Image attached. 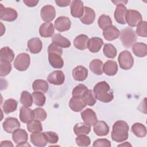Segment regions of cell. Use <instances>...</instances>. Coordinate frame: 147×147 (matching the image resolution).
Returning a JSON list of instances; mask_svg holds the SVG:
<instances>
[{"label": "cell", "instance_id": "cell-13", "mask_svg": "<svg viewBox=\"0 0 147 147\" xmlns=\"http://www.w3.org/2000/svg\"><path fill=\"white\" fill-rule=\"evenodd\" d=\"M20 126L19 121L17 118L14 117L6 118L2 124L3 130L8 133H13L16 130L19 129Z\"/></svg>", "mask_w": 147, "mask_h": 147}, {"label": "cell", "instance_id": "cell-2", "mask_svg": "<svg viewBox=\"0 0 147 147\" xmlns=\"http://www.w3.org/2000/svg\"><path fill=\"white\" fill-rule=\"evenodd\" d=\"M129 127L127 122L119 120L116 121L113 125L111 131V138L114 141L122 142L128 138V131Z\"/></svg>", "mask_w": 147, "mask_h": 147}, {"label": "cell", "instance_id": "cell-8", "mask_svg": "<svg viewBox=\"0 0 147 147\" xmlns=\"http://www.w3.org/2000/svg\"><path fill=\"white\" fill-rule=\"evenodd\" d=\"M18 17L17 11L11 7H5L2 4H0V19L1 20L13 22Z\"/></svg>", "mask_w": 147, "mask_h": 147}, {"label": "cell", "instance_id": "cell-43", "mask_svg": "<svg viewBox=\"0 0 147 147\" xmlns=\"http://www.w3.org/2000/svg\"><path fill=\"white\" fill-rule=\"evenodd\" d=\"M99 27L102 29H105L106 28L112 25V20L110 16L105 14L101 15L98 20Z\"/></svg>", "mask_w": 147, "mask_h": 147}, {"label": "cell", "instance_id": "cell-16", "mask_svg": "<svg viewBox=\"0 0 147 147\" xmlns=\"http://www.w3.org/2000/svg\"><path fill=\"white\" fill-rule=\"evenodd\" d=\"M30 140L31 142L36 146L43 147L47 145L48 141L47 140L44 132L32 133L30 134Z\"/></svg>", "mask_w": 147, "mask_h": 147}, {"label": "cell", "instance_id": "cell-23", "mask_svg": "<svg viewBox=\"0 0 147 147\" xmlns=\"http://www.w3.org/2000/svg\"><path fill=\"white\" fill-rule=\"evenodd\" d=\"M55 27L51 22H45L41 24L39 28V34L44 38L51 37L53 36Z\"/></svg>", "mask_w": 147, "mask_h": 147}, {"label": "cell", "instance_id": "cell-19", "mask_svg": "<svg viewBox=\"0 0 147 147\" xmlns=\"http://www.w3.org/2000/svg\"><path fill=\"white\" fill-rule=\"evenodd\" d=\"M119 30L118 28L114 25H110L103 31V35L104 38L108 41H113L118 38L119 36Z\"/></svg>", "mask_w": 147, "mask_h": 147}, {"label": "cell", "instance_id": "cell-7", "mask_svg": "<svg viewBox=\"0 0 147 147\" xmlns=\"http://www.w3.org/2000/svg\"><path fill=\"white\" fill-rule=\"evenodd\" d=\"M125 21L129 26L136 27L142 21V17L141 13L137 10L129 9L127 10Z\"/></svg>", "mask_w": 147, "mask_h": 147}, {"label": "cell", "instance_id": "cell-3", "mask_svg": "<svg viewBox=\"0 0 147 147\" xmlns=\"http://www.w3.org/2000/svg\"><path fill=\"white\" fill-rule=\"evenodd\" d=\"M48 61L50 65L54 68H61L64 65V61L61 57L63 49L52 43L48 48Z\"/></svg>", "mask_w": 147, "mask_h": 147}, {"label": "cell", "instance_id": "cell-36", "mask_svg": "<svg viewBox=\"0 0 147 147\" xmlns=\"http://www.w3.org/2000/svg\"><path fill=\"white\" fill-rule=\"evenodd\" d=\"M0 58L1 60L11 62L14 58V53L11 49L8 47H5L0 50Z\"/></svg>", "mask_w": 147, "mask_h": 147}, {"label": "cell", "instance_id": "cell-25", "mask_svg": "<svg viewBox=\"0 0 147 147\" xmlns=\"http://www.w3.org/2000/svg\"><path fill=\"white\" fill-rule=\"evenodd\" d=\"M95 18V13L94 10L87 6L84 7V11L83 16L80 18V21L85 25L92 24Z\"/></svg>", "mask_w": 147, "mask_h": 147}, {"label": "cell", "instance_id": "cell-48", "mask_svg": "<svg viewBox=\"0 0 147 147\" xmlns=\"http://www.w3.org/2000/svg\"><path fill=\"white\" fill-rule=\"evenodd\" d=\"M47 140L49 144H56L58 142L59 136L56 133L49 131L44 132Z\"/></svg>", "mask_w": 147, "mask_h": 147}, {"label": "cell", "instance_id": "cell-40", "mask_svg": "<svg viewBox=\"0 0 147 147\" xmlns=\"http://www.w3.org/2000/svg\"><path fill=\"white\" fill-rule=\"evenodd\" d=\"M26 127L30 133L40 132L42 130V124L40 121L36 119H33L27 123Z\"/></svg>", "mask_w": 147, "mask_h": 147}, {"label": "cell", "instance_id": "cell-17", "mask_svg": "<svg viewBox=\"0 0 147 147\" xmlns=\"http://www.w3.org/2000/svg\"><path fill=\"white\" fill-rule=\"evenodd\" d=\"M127 8L123 4H118L115 10L114 17L115 21L120 24H125V16L127 12Z\"/></svg>", "mask_w": 147, "mask_h": 147}, {"label": "cell", "instance_id": "cell-33", "mask_svg": "<svg viewBox=\"0 0 147 147\" xmlns=\"http://www.w3.org/2000/svg\"><path fill=\"white\" fill-rule=\"evenodd\" d=\"M131 131L135 136L139 138H143L146 135V126L141 123H134L131 126Z\"/></svg>", "mask_w": 147, "mask_h": 147}, {"label": "cell", "instance_id": "cell-10", "mask_svg": "<svg viewBox=\"0 0 147 147\" xmlns=\"http://www.w3.org/2000/svg\"><path fill=\"white\" fill-rule=\"evenodd\" d=\"M55 28L59 32H62L68 30L71 26V21L65 16L59 17L55 21Z\"/></svg>", "mask_w": 147, "mask_h": 147}, {"label": "cell", "instance_id": "cell-34", "mask_svg": "<svg viewBox=\"0 0 147 147\" xmlns=\"http://www.w3.org/2000/svg\"><path fill=\"white\" fill-rule=\"evenodd\" d=\"M17 102L14 99H8L6 100L2 106V109L5 114H9L16 110L17 107Z\"/></svg>", "mask_w": 147, "mask_h": 147}, {"label": "cell", "instance_id": "cell-53", "mask_svg": "<svg viewBox=\"0 0 147 147\" xmlns=\"http://www.w3.org/2000/svg\"><path fill=\"white\" fill-rule=\"evenodd\" d=\"M113 3H114L116 6L118 4H123V5H125L126 3H127V1H112Z\"/></svg>", "mask_w": 147, "mask_h": 147}, {"label": "cell", "instance_id": "cell-24", "mask_svg": "<svg viewBox=\"0 0 147 147\" xmlns=\"http://www.w3.org/2000/svg\"><path fill=\"white\" fill-rule=\"evenodd\" d=\"M103 44V40L99 37H94L89 39L87 48L92 53H96L100 51Z\"/></svg>", "mask_w": 147, "mask_h": 147}, {"label": "cell", "instance_id": "cell-54", "mask_svg": "<svg viewBox=\"0 0 147 147\" xmlns=\"http://www.w3.org/2000/svg\"><path fill=\"white\" fill-rule=\"evenodd\" d=\"M131 146V145L130 144H129V142H125L124 144H122L118 145V146Z\"/></svg>", "mask_w": 147, "mask_h": 147}, {"label": "cell", "instance_id": "cell-37", "mask_svg": "<svg viewBox=\"0 0 147 147\" xmlns=\"http://www.w3.org/2000/svg\"><path fill=\"white\" fill-rule=\"evenodd\" d=\"M82 99L86 105L93 106L96 103V98L91 90H87L82 96Z\"/></svg>", "mask_w": 147, "mask_h": 147}, {"label": "cell", "instance_id": "cell-26", "mask_svg": "<svg viewBox=\"0 0 147 147\" xmlns=\"http://www.w3.org/2000/svg\"><path fill=\"white\" fill-rule=\"evenodd\" d=\"M52 43L60 48H67L71 46V42L67 38L63 37L60 33L55 34L52 38Z\"/></svg>", "mask_w": 147, "mask_h": 147}, {"label": "cell", "instance_id": "cell-45", "mask_svg": "<svg viewBox=\"0 0 147 147\" xmlns=\"http://www.w3.org/2000/svg\"><path fill=\"white\" fill-rule=\"evenodd\" d=\"M136 33L138 36L142 37H147V22L145 21H142L136 28Z\"/></svg>", "mask_w": 147, "mask_h": 147}, {"label": "cell", "instance_id": "cell-51", "mask_svg": "<svg viewBox=\"0 0 147 147\" xmlns=\"http://www.w3.org/2000/svg\"><path fill=\"white\" fill-rule=\"evenodd\" d=\"M24 3L28 7H34L38 3V1L37 0H24Z\"/></svg>", "mask_w": 147, "mask_h": 147}, {"label": "cell", "instance_id": "cell-32", "mask_svg": "<svg viewBox=\"0 0 147 147\" xmlns=\"http://www.w3.org/2000/svg\"><path fill=\"white\" fill-rule=\"evenodd\" d=\"M103 61L99 59H94L90 63L89 67L90 70L95 75H100L103 74Z\"/></svg>", "mask_w": 147, "mask_h": 147}, {"label": "cell", "instance_id": "cell-12", "mask_svg": "<svg viewBox=\"0 0 147 147\" xmlns=\"http://www.w3.org/2000/svg\"><path fill=\"white\" fill-rule=\"evenodd\" d=\"M48 82L56 86H60L63 84L65 80V75L61 70H56L49 74L47 77Z\"/></svg>", "mask_w": 147, "mask_h": 147}, {"label": "cell", "instance_id": "cell-14", "mask_svg": "<svg viewBox=\"0 0 147 147\" xmlns=\"http://www.w3.org/2000/svg\"><path fill=\"white\" fill-rule=\"evenodd\" d=\"M81 117L84 122L90 126H94L98 121L95 112L89 108L81 113Z\"/></svg>", "mask_w": 147, "mask_h": 147}, {"label": "cell", "instance_id": "cell-6", "mask_svg": "<svg viewBox=\"0 0 147 147\" xmlns=\"http://www.w3.org/2000/svg\"><path fill=\"white\" fill-rule=\"evenodd\" d=\"M30 63V58L26 53H20L14 60V67L20 71H25L29 67Z\"/></svg>", "mask_w": 147, "mask_h": 147}, {"label": "cell", "instance_id": "cell-20", "mask_svg": "<svg viewBox=\"0 0 147 147\" xmlns=\"http://www.w3.org/2000/svg\"><path fill=\"white\" fill-rule=\"evenodd\" d=\"M72 76L76 81H84L88 76V70L84 66L78 65L72 70Z\"/></svg>", "mask_w": 147, "mask_h": 147}, {"label": "cell", "instance_id": "cell-52", "mask_svg": "<svg viewBox=\"0 0 147 147\" xmlns=\"http://www.w3.org/2000/svg\"><path fill=\"white\" fill-rule=\"evenodd\" d=\"M0 146L1 147H3V146H13V144H12V142L11 141L5 140V141H1Z\"/></svg>", "mask_w": 147, "mask_h": 147}, {"label": "cell", "instance_id": "cell-42", "mask_svg": "<svg viewBox=\"0 0 147 147\" xmlns=\"http://www.w3.org/2000/svg\"><path fill=\"white\" fill-rule=\"evenodd\" d=\"M11 70V65L10 62L6 60H0V76L1 77L7 76Z\"/></svg>", "mask_w": 147, "mask_h": 147}, {"label": "cell", "instance_id": "cell-9", "mask_svg": "<svg viewBox=\"0 0 147 147\" xmlns=\"http://www.w3.org/2000/svg\"><path fill=\"white\" fill-rule=\"evenodd\" d=\"M40 16L42 20L45 22L52 21L56 16L55 7L50 5L44 6L40 10Z\"/></svg>", "mask_w": 147, "mask_h": 147}, {"label": "cell", "instance_id": "cell-27", "mask_svg": "<svg viewBox=\"0 0 147 147\" xmlns=\"http://www.w3.org/2000/svg\"><path fill=\"white\" fill-rule=\"evenodd\" d=\"M71 109L75 112L81 111L86 106V104L83 101L82 98H76L72 96L69 102Z\"/></svg>", "mask_w": 147, "mask_h": 147}, {"label": "cell", "instance_id": "cell-47", "mask_svg": "<svg viewBox=\"0 0 147 147\" xmlns=\"http://www.w3.org/2000/svg\"><path fill=\"white\" fill-rule=\"evenodd\" d=\"M34 119L39 121H44L47 116L46 111L41 107H37L33 110Z\"/></svg>", "mask_w": 147, "mask_h": 147}, {"label": "cell", "instance_id": "cell-46", "mask_svg": "<svg viewBox=\"0 0 147 147\" xmlns=\"http://www.w3.org/2000/svg\"><path fill=\"white\" fill-rule=\"evenodd\" d=\"M75 141L76 144L79 146H88L91 144V140L90 137L85 134L78 136Z\"/></svg>", "mask_w": 147, "mask_h": 147}, {"label": "cell", "instance_id": "cell-11", "mask_svg": "<svg viewBox=\"0 0 147 147\" xmlns=\"http://www.w3.org/2000/svg\"><path fill=\"white\" fill-rule=\"evenodd\" d=\"M71 14L75 18H81L84 11V7L82 1L74 0L71 1L70 4Z\"/></svg>", "mask_w": 147, "mask_h": 147}, {"label": "cell", "instance_id": "cell-44", "mask_svg": "<svg viewBox=\"0 0 147 147\" xmlns=\"http://www.w3.org/2000/svg\"><path fill=\"white\" fill-rule=\"evenodd\" d=\"M87 90V87L84 84H79L75 86L72 90V96L76 98H82L83 95Z\"/></svg>", "mask_w": 147, "mask_h": 147}, {"label": "cell", "instance_id": "cell-35", "mask_svg": "<svg viewBox=\"0 0 147 147\" xmlns=\"http://www.w3.org/2000/svg\"><path fill=\"white\" fill-rule=\"evenodd\" d=\"M91 131V126L85 123H76L74 127V133L76 136L88 134Z\"/></svg>", "mask_w": 147, "mask_h": 147}, {"label": "cell", "instance_id": "cell-49", "mask_svg": "<svg viewBox=\"0 0 147 147\" xmlns=\"http://www.w3.org/2000/svg\"><path fill=\"white\" fill-rule=\"evenodd\" d=\"M111 145V142L109 140L106 138H100V139H97L95 140L92 146L94 147L97 146H107V147H110Z\"/></svg>", "mask_w": 147, "mask_h": 147}, {"label": "cell", "instance_id": "cell-18", "mask_svg": "<svg viewBox=\"0 0 147 147\" xmlns=\"http://www.w3.org/2000/svg\"><path fill=\"white\" fill-rule=\"evenodd\" d=\"M27 47L30 53L37 54L41 52L42 48V43L38 37L32 38L28 40Z\"/></svg>", "mask_w": 147, "mask_h": 147}, {"label": "cell", "instance_id": "cell-29", "mask_svg": "<svg viewBox=\"0 0 147 147\" xmlns=\"http://www.w3.org/2000/svg\"><path fill=\"white\" fill-rule=\"evenodd\" d=\"M132 51L137 57H143L147 54V45L143 42H135L133 44Z\"/></svg>", "mask_w": 147, "mask_h": 147}, {"label": "cell", "instance_id": "cell-41", "mask_svg": "<svg viewBox=\"0 0 147 147\" xmlns=\"http://www.w3.org/2000/svg\"><path fill=\"white\" fill-rule=\"evenodd\" d=\"M34 103L38 106H42L44 105L46 98L44 94L39 91H34L32 94Z\"/></svg>", "mask_w": 147, "mask_h": 147}, {"label": "cell", "instance_id": "cell-1", "mask_svg": "<svg viewBox=\"0 0 147 147\" xmlns=\"http://www.w3.org/2000/svg\"><path fill=\"white\" fill-rule=\"evenodd\" d=\"M93 92L96 99L103 103L110 102L114 98L113 93L110 91V87L105 81L97 83L94 87Z\"/></svg>", "mask_w": 147, "mask_h": 147}, {"label": "cell", "instance_id": "cell-38", "mask_svg": "<svg viewBox=\"0 0 147 147\" xmlns=\"http://www.w3.org/2000/svg\"><path fill=\"white\" fill-rule=\"evenodd\" d=\"M20 101L24 106L29 107L32 106L33 99L32 95L28 91H23L21 92Z\"/></svg>", "mask_w": 147, "mask_h": 147}, {"label": "cell", "instance_id": "cell-28", "mask_svg": "<svg viewBox=\"0 0 147 147\" xmlns=\"http://www.w3.org/2000/svg\"><path fill=\"white\" fill-rule=\"evenodd\" d=\"M103 71L108 76H114L118 71V65L116 61L113 60H107L103 64Z\"/></svg>", "mask_w": 147, "mask_h": 147}, {"label": "cell", "instance_id": "cell-50", "mask_svg": "<svg viewBox=\"0 0 147 147\" xmlns=\"http://www.w3.org/2000/svg\"><path fill=\"white\" fill-rule=\"evenodd\" d=\"M71 1L70 0H60L55 1V3L58 6L60 7H66L71 3Z\"/></svg>", "mask_w": 147, "mask_h": 147}, {"label": "cell", "instance_id": "cell-39", "mask_svg": "<svg viewBox=\"0 0 147 147\" xmlns=\"http://www.w3.org/2000/svg\"><path fill=\"white\" fill-rule=\"evenodd\" d=\"M103 52L105 56L109 59L114 58L117 54V50L116 48L110 43L105 44Z\"/></svg>", "mask_w": 147, "mask_h": 147}, {"label": "cell", "instance_id": "cell-31", "mask_svg": "<svg viewBox=\"0 0 147 147\" xmlns=\"http://www.w3.org/2000/svg\"><path fill=\"white\" fill-rule=\"evenodd\" d=\"M32 88L34 91H39L45 94L47 92L49 86L46 80L42 79H36L32 84Z\"/></svg>", "mask_w": 147, "mask_h": 147}, {"label": "cell", "instance_id": "cell-22", "mask_svg": "<svg viewBox=\"0 0 147 147\" xmlns=\"http://www.w3.org/2000/svg\"><path fill=\"white\" fill-rule=\"evenodd\" d=\"M94 131L98 136H105L109 132V126L103 121H97L94 125Z\"/></svg>", "mask_w": 147, "mask_h": 147}, {"label": "cell", "instance_id": "cell-15", "mask_svg": "<svg viewBox=\"0 0 147 147\" xmlns=\"http://www.w3.org/2000/svg\"><path fill=\"white\" fill-rule=\"evenodd\" d=\"M12 139L13 141L17 144L16 146H18L21 144L27 142L28 134L26 130L19 128L13 132Z\"/></svg>", "mask_w": 147, "mask_h": 147}, {"label": "cell", "instance_id": "cell-30", "mask_svg": "<svg viewBox=\"0 0 147 147\" xmlns=\"http://www.w3.org/2000/svg\"><path fill=\"white\" fill-rule=\"evenodd\" d=\"M89 40L88 37L84 34L78 35L74 41V44L76 48L79 50H84L87 48V43Z\"/></svg>", "mask_w": 147, "mask_h": 147}, {"label": "cell", "instance_id": "cell-21", "mask_svg": "<svg viewBox=\"0 0 147 147\" xmlns=\"http://www.w3.org/2000/svg\"><path fill=\"white\" fill-rule=\"evenodd\" d=\"M20 119L23 123H28L34 119L33 110L28 107L22 106L20 110Z\"/></svg>", "mask_w": 147, "mask_h": 147}, {"label": "cell", "instance_id": "cell-5", "mask_svg": "<svg viewBox=\"0 0 147 147\" xmlns=\"http://www.w3.org/2000/svg\"><path fill=\"white\" fill-rule=\"evenodd\" d=\"M119 67L124 70L131 69L134 65V59L131 53L128 51L121 52L118 57Z\"/></svg>", "mask_w": 147, "mask_h": 147}, {"label": "cell", "instance_id": "cell-4", "mask_svg": "<svg viewBox=\"0 0 147 147\" xmlns=\"http://www.w3.org/2000/svg\"><path fill=\"white\" fill-rule=\"evenodd\" d=\"M119 38L122 45L127 48H130L137 41V37L134 30L127 27L120 32Z\"/></svg>", "mask_w": 147, "mask_h": 147}]
</instances>
